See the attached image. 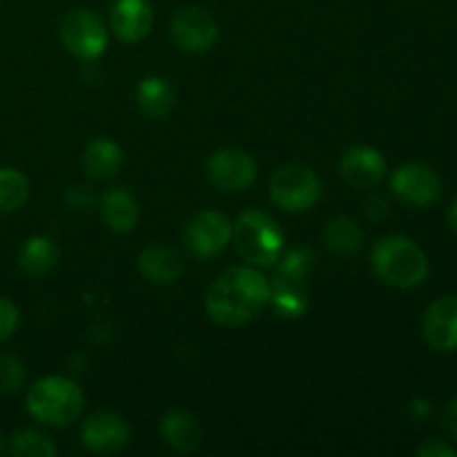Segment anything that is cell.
I'll return each mask as SVG.
<instances>
[{"label": "cell", "instance_id": "3", "mask_svg": "<svg viewBox=\"0 0 457 457\" xmlns=\"http://www.w3.org/2000/svg\"><path fill=\"white\" fill-rule=\"evenodd\" d=\"M83 393L71 379L45 378L31 386L27 409L38 422L49 427H67L83 411Z\"/></svg>", "mask_w": 457, "mask_h": 457}, {"label": "cell", "instance_id": "11", "mask_svg": "<svg viewBox=\"0 0 457 457\" xmlns=\"http://www.w3.org/2000/svg\"><path fill=\"white\" fill-rule=\"evenodd\" d=\"M129 442V428L114 413H96L83 424V445L94 453H116Z\"/></svg>", "mask_w": 457, "mask_h": 457}, {"label": "cell", "instance_id": "1", "mask_svg": "<svg viewBox=\"0 0 457 457\" xmlns=\"http://www.w3.org/2000/svg\"><path fill=\"white\" fill-rule=\"evenodd\" d=\"M270 299V284L253 268H228L205 297L210 320L221 326H244L262 312Z\"/></svg>", "mask_w": 457, "mask_h": 457}, {"label": "cell", "instance_id": "33", "mask_svg": "<svg viewBox=\"0 0 457 457\" xmlns=\"http://www.w3.org/2000/svg\"><path fill=\"white\" fill-rule=\"evenodd\" d=\"M0 449H3V437H0Z\"/></svg>", "mask_w": 457, "mask_h": 457}, {"label": "cell", "instance_id": "4", "mask_svg": "<svg viewBox=\"0 0 457 457\" xmlns=\"http://www.w3.org/2000/svg\"><path fill=\"white\" fill-rule=\"evenodd\" d=\"M235 245L245 262L254 266H272L284 250V232L268 214L248 210L239 214L235 228Z\"/></svg>", "mask_w": 457, "mask_h": 457}, {"label": "cell", "instance_id": "31", "mask_svg": "<svg viewBox=\"0 0 457 457\" xmlns=\"http://www.w3.org/2000/svg\"><path fill=\"white\" fill-rule=\"evenodd\" d=\"M74 199H76V192H71V195L67 196V204H74ZM85 205H89V196H83V195H80L79 204H76L74 208H85Z\"/></svg>", "mask_w": 457, "mask_h": 457}, {"label": "cell", "instance_id": "20", "mask_svg": "<svg viewBox=\"0 0 457 457\" xmlns=\"http://www.w3.org/2000/svg\"><path fill=\"white\" fill-rule=\"evenodd\" d=\"M58 262V248L54 245L52 239L47 237H31L21 250V257H18V263H21L22 270L31 277H43L56 266Z\"/></svg>", "mask_w": 457, "mask_h": 457}, {"label": "cell", "instance_id": "19", "mask_svg": "<svg viewBox=\"0 0 457 457\" xmlns=\"http://www.w3.org/2000/svg\"><path fill=\"white\" fill-rule=\"evenodd\" d=\"M174 103H177V94L174 87L165 79L159 76H150L138 85V105L152 119H163L172 112Z\"/></svg>", "mask_w": 457, "mask_h": 457}, {"label": "cell", "instance_id": "17", "mask_svg": "<svg viewBox=\"0 0 457 457\" xmlns=\"http://www.w3.org/2000/svg\"><path fill=\"white\" fill-rule=\"evenodd\" d=\"M101 217L114 232H129L138 221V204L128 190H110L101 199Z\"/></svg>", "mask_w": 457, "mask_h": 457}, {"label": "cell", "instance_id": "21", "mask_svg": "<svg viewBox=\"0 0 457 457\" xmlns=\"http://www.w3.org/2000/svg\"><path fill=\"white\" fill-rule=\"evenodd\" d=\"M272 308L279 312L281 317H302L308 308V297H306V284H299V281H288L279 279L277 277L275 286L270 288V299Z\"/></svg>", "mask_w": 457, "mask_h": 457}, {"label": "cell", "instance_id": "13", "mask_svg": "<svg viewBox=\"0 0 457 457\" xmlns=\"http://www.w3.org/2000/svg\"><path fill=\"white\" fill-rule=\"evenodd\" d=\"M424 337L436 351H457V297L433 303L424 315Z\"/></svg>", "mask_w": 457, "mask_h": 457}, {"label": "cell", "instance_id": "6", "mask_svg": "<svg viewBox=\"0 0 457 457\" xmlns=\"http://www.w3.org/2000/svg\"><path fill=\"white\" fill-rule=\"evenodd\" d=\"M61 38L71 54L83 61H94L105 52L107 34L101 18L87 9L70 13L61 25Z\"/></svg>", "mask_w": 457, "mask_h": 457}, {"label": "cell", "instance_id": "28", "mask_svg": "<svg viewBox=\"0 0 457 457\" xmlns=\"http://www.w3.org/2000/svg\"><path fill=\"white\" fill-rule=\"evenodd\" d=\"M420 457H453L455 449H451L449 445H445L442 440H428L427 445H422L418 449Z\"/></svg>", "mask_w": 457, "mask_h": 457}, {"label": "cell", "instance_id": "26", "mask_svg": "<svg viewBox=\"0 0 457 457\" xmlns=\"http://www.w3.org/2000/svg\"><path fill=\"white\" fill-rule=\"evenodd\" d=\"M25 384V369L12 355H0V393H16Z\"/></svg>", "mask_w": 457, "mask_h": 457}, {"label": "cell", "instance_id": "24", "mask_svg": "<svg viewBox=\"0 0 457 457\" xmlns=\"http://www.w3.org/2000/svg\"><path fill=\"white\" fill-rule=\"evenodd\" d=\"M9 451L16 457H56L58 453L56 446H54V442L47 436H43L38 431H31V428L18 431L12 437Z\"/></svg>", "mask_w": 457, "mask_h": 457}, {"label": "cell", "instance_id": "12", "mask_svg": "<svg viewBox=\"0 0 457 457\" xmlns=\"http://www.w3.org/2000/svg\"><path fill=\"white\" fill-rule=\"evenodd\" d=\"M384 172H386V161L375 147H351L342 159V177L357 190L375 187L384 179Z\"/></svg>", "mask_w": 457, "mask_h": 457}, {"label": "cell", "instance_id": "7", "mask_svg": "<svg viewBox=\"0 0 457 457\" xmlns=\"http://www.w3.org/2000/svg\"><path fill=\"white\" fill-rule=\"evenodd\" d=\"M208 177L221 190L239 192L253 186L257 177V163L248 152L239 147H226L212 154L208 163Z\"/></svg>", "mask_w": 457, "mask_h": 457}, {"label": "cell", "instance_id": "29", "mask_svg": "<svg viewBox=\"0 0 457 457\" xmlns=\"http://www.w3.org/2000/svg\"><path fill=\"white\" fill-rule=\"evenodd\" d=\"M388 212H391V208H388V201L384 199V196H373V199L369 201V217L370 219H384V217H388Z\"/></svg>", "mask_w": 457, "mask_h": 457}, {"label": "cell", "instance_id": "8", "mask_svg": "<svg viewBox=\"0 0 457 457\" xmlns=\"http://www.w3.org/2000/svg\"><path fill=\"white\" fill-rule=\"evenodd\" d=\"M232 237V226L221 212H199L186 228L187 250L196 257H214L228 245Z\"/></svg>", "mask_w": 457, "mask_h": 457}, {"label": "cell", "instance_id": "9", "mask_svg": "<svg viewBox=\"0 0 457 457\" xmlns=\"http://www.w3.org/2000/svg\"><path fill=\"white\" fill-rule=\"evenodd\" d=\"M172 36L186 52L204 54L217 43V22L205 9L186 7L172 18Z\"/></svg>", "mask_w": 457, "mask_h": 457}, {"label": "cell", "instance_id": "18", "mask_svg": "<svg viewBox=\"0 0 457 457\" xmlns=\"http://www.w3.org/2000/svg\"><path fill=\"white\" fill-rule=\"evenodd\" d=\"M83 165L92 179H112L123 165V150L107 138H96L85 150Z\"/></svg>", "mask_w": 457, "mask_h": 457}, {"label": "cell", "instance_id": "2", "mask_svg": "<svg viewBox=\"0 0 457 457\" xmlns=\"http://www.w3.org/2000/svg\"><path fill=\"white\" fill-rule=\"evenodd\" d=\"M373 270L386 284L413 288L427 279L428 259L413 239L386 237L373 248Z\"/></svg>", "mask_w": 457, "mask_h": 457}, {"label": "cell", "instance_id": "25", "mask_svg": "<svg viewBox=\"0 0 457 457\" xmlns=\"http://www.w3.org/2000/svg\"><path fill=\"white\" fill-rule=\"evenodd\" d=\"M311 270H312V254L308 253V250H293V253L286 254V259L281 262L279 275L277 277H279V279L306 284Z\"/></svg>", "mask_w": 457, "mask_h": 457}, {"label": "cell", "instance_id": "14", "mask_svg": "<svg viewBox=\"0 0 457 457\" xmlns=\"http://www.w3.org/2000/svg\"><path fill=\"white\" fill-rule=\"evenodd\" d=\"M152 7L147 0H116L112 7L110 22L114 34L123 43H138L152 29Z\"/></svg>", "mask_w": 457, "mask_h": 457}, {"label": "cell", "instance_id": "15", "mask_svg": "<svg viewBox=\"0 0 457 457\" xmlns=\"http://www.w3.org/2000/svg\"><path fill=\"white\" fill-rule=\"evenodd\" d=\"M161 431H163L165 442L179 453H192L199 449L201 445V424L195 415L186 413V411H172L161 422Z\"/></svg>", "mask_w": 457, "mask_h": 457}, {"label": "cell", "instance_id": "27", "mask_svg": "<svg viewBox=\"0 0 457 457\" xmlns=\"http://www.w3.org/2000/svg\"><path fill=\"white\" fill-rule=\"evenodd\" d=\"M18 326V308L9 299L0 297V342L9 339Z\"/></svg>", "mask_w": 457, "mask_h": 457}, {"label": "cell", "instance_id": "23", "mask_svg": "<svg viewBox=\"0 0 457 457\" xmlns=\"http://www.w3.org/2000/svg\"><path fill=\"white\" fill-rule=\"evenodd\" d=\"M27 196H29L27 179L13 168L0 170V212H13L22 208Z\"/></svg>", "mask_w": 457, "mask_h": 457}, {"label": "cell", "instance_id": "10", "mask_svg": "<svg viewBox=\"0 0 457 457\" xmlns=\"http://www.w3.org/2000/svg\"><path fill=\"white\" fill-rule=\"evenodd\" d=\"M395 196L413 205H431L440 199L442 181L428 165L411 163L397 170L391 179Z\"/></svg>", "mask_w": 457, "mask_h": 457}, {"label": "cell", "instance_id": "30", "mask_svg": "<svg viewBox=\"0 0 457 457\" xmlns=\"http://www.w3.org/2000/svg\"><path fill=\"white\" fill-rule=\"evenodd\" d=\"M445 427H446V431H449L451 436H453L455 440H457V395L449 402V406H446V411H445Z\"/></svg>", "mask_w": 457, "mask_h": 457}, {"label": "cell", "instance_id": "32", "mask_svg": "<svg viewBox=\"0 0 457 457\" xmlns=\"http://www.w3.org/2000/svg\"><path fill=\"white\" fill-rule=\"evenodd\" d=\"M449 223H451V228H453V232H457V201H455L453 208H451V212H449Z\"/></svg>", "mask_w": 457, "mask_h": 457}, {"label": "cell", "instance_id": "22", "mask_svg": "<svg viewBox=\"0 0 457 457\" xmlns=\"http://www.w3.org/2000/svg\"><path fill=\"white\" fill-rule=\"evenodd\" d=\"M326 244L337 254H355L361 248V230L353 219L337 217L326 228Z\"/></svg>", "mask_w": 457, "mask_h": 457}, {"label": "cell", "instance_id": "16", "mask_svg": "<svg viewBox=\"0 0 457 457\" xmlns=\"http://www.w3.org/2000/svg\"><path fill=\"white\" fill-rule=\"evenodd\" d=\"M138 268L143 275L154 284H172L181 277L183 262L172 248L165 245H152V248L143 250L138 257Z\"/></svg>", "mask_w": 457, "mask_h": 457}, {"label": "cell", "instance_id": "5", "mask_svg": "<svg viewBox=\"0 0 457 457\" xmlns=\"http://www.w3.org/2000/svg\"><path fill=\"white\" fill-rule=\"evenodd\" d=\"M270 195L279 208L288 212H303L320 201L321 181L306 165H286L272 174Z\"/></svg>", "mask_w": 457, "mask_h": 457}]
</instances>
